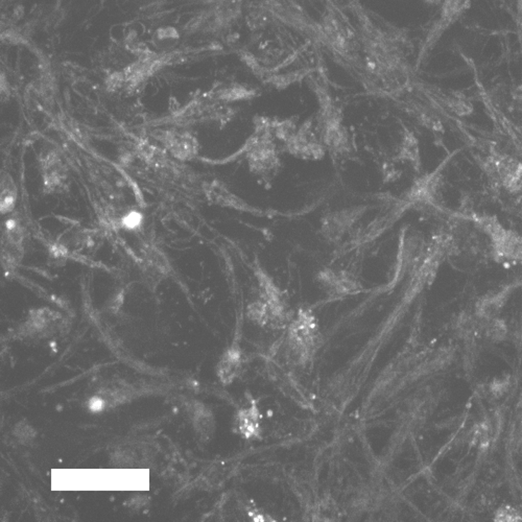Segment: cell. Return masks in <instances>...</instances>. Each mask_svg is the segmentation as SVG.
<instances>
[{
  "instance_id": "obj_3",
  "label": "cell",
  "mask_w": 522,
  "mask_h": 522,
  "mask_svg": "<svg viewBox=\"0 0 522 522\" xmlns=\"http://www.w3.org/2000/svg\"><path fill=\"white\" fill-rule=\"evenodd\" d=\"M495 173L511 192L521 190L522 186V164L511 157L497 156L494 159Z\"/></svg>"
},
{
  "instance_id": "obj_9",
  "label": "cell",
  "mask_w": 522,
  "mask_h": 522,
  "mask_svg": "<svg viewBox=\"0 0 522 522\" xmlns=\"http://www.w3.org/2000/svg\"><path fill=\"white\" fill-rule=\"evenodd\" d=\"M156 34H157L158 40L160 41L174 40V39L179 38V34L174 28H160Z\"/></svg>"
},
{
  "instance_id": "obj_6",
  "label": "cell",
  "mask_w": 522,
  "mask_h": 522,
  "mask_svg": "<svg viewBox=\"0 0 522 522\" xmlns=\"http://www.w3.org/2000/svg\"><path fill=\"white\" fill-rule=\"evenodd\" d=\"M44 179L45 185L50 190L60 187L65 181V173L63 170V164L56 153H50L44 159Z\"/></svg>"
},
{
  "instance_id": "obj_7",
  "label": "cell",
  "mask_w": 522,
  "mask_h": 522,
  "mask_svg": "<svg viewBox=\"0 0 522 522\" xmlns=\"http://www.w3.org/2000/svg\"><path fill=\"white\" fill-rule=\"evenodd\" d=\"M221 378L224 381H231L240 368V353L238 349L229 351L221 361Z\"/></svg>"
},
{
  "instance_id": "obj_8",
  "label": "cell",
  "mask_w": 522,
  "mask_h": 522,
  "mask_svg": "<svg viewBox=\"0 0 522 522\" xmlns=\"http://www.w3.org/2000/svg\"><path fill=\"white\" fill-rule=\"evenodd\" d=\"M16 187L14 182L8 175L2 177L1 182V212L8 214L12 211L16 202Z\"/></svg>"
},
{
  "instance_id": "obj_1",
  "label": "cell",
  "mask_w": 522,
  "mask_h": 522,
  "mask_svg": "<svg viewBox=\"0 0 522 522\" xmlns=\"http://www.w3.org/2000/svg\"><path fill=\"white\" fill-rule=\"evenodd\" d=\"M318 340V326L315 317L300 313L289 327L287 344L289 351L299 361H306L313 354Z\"/></svg>"
},
{
  "instance_id": "obj_10",
  "label": "cell",
  "mask_w": 522,
  "mask_h": 522,
  "mask_svg": "<svg viewBox=\"0 0 522 522\" xmlns=\"http://www.w3.org/2000/svg\"><path fill=\"white\" fill-rule=\"evenodd\" d=\"M140 219H141V218H140L139 214H131L124 219V225L128 226V227L130 228L137 227V226L139 225Z\"/></svg>"
},
{
  "instance_id": "obj_5",
  "label": "cell",
  "mask_w": 522,
  "mask_h": 522,
  "mask_svg": "<svg viewBox=\"0 0 522 522\" xmlns=\"http://www.w3.org/2000/svg\"><path fill=\"white\" fill-rule=\"evenodd\" d=\"M238 425L243 438L257 439L260 436V414L255 403L240 411Z\"/></svg>"
},
{
  "instance_id": "obj_4",
  "label": "cell",
  "mask_w": 522,
  "mask_h": 522,
  "mask_svg": "<svg viewBox=\"0 0 522 522\" xmlns=\"http://www.w3.org/2000/svg\"><path fill=\"white\" fill-rule=\"evenodd\" d=\"M164 144L175 157L188 159L197 152V140L190 134L170 133L164 135Z\"/></svg>"
},
{
  "instance_id": "obj_2",
  "label": "cell",
  "mask_w": 522,
  "mask_h": 522,
  "mask_svg": "<svg viewBox=\"0 0 522 522\" xmlns=\"http://www.w3.org/2000/svg\"><path fill=\"white\" fill-rule=\"evenodd\" d=\"M487 232L492 240L494 251L499 260L522 265V238L514 232L504 230L495 221L487 219L484 223Z\"/></svg>"
}]
</instances>
